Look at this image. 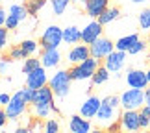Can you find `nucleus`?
I'll use <instances>...</instances> for the list:
<instances>
[{
  "mask_svg": "<svg viewBox=\"0 0 150 133\" xmlns=\"http://www.w3.org/2000/svg\"><path fill=\"white\" fill-rule=\"evenodd\" d=\"M54 91H52L50 85H43V87L35 89L33 92V100H32V106H33V115L37 118H47L50 111L52 113H59L54 103Z\"/></svg>",
  "mask_w": 150,
  "mask_h": 133,
  "instance_id": "1",
  "label": "nucleus"
},
{
  "mask_svg": "<svg viewBox=\"0 0 150 133\" xmlns=\"http://www.w3.org/2000/svg\"><path fill=\"white\" fill-rule=\"evenodd\" d=\"M33 92H35V89H32V87L26 85L24 89H19L11 96L9 103L6 106V113H8L9 120H17L19 117H22V115L26 113L28 106H30L32 100H33Z\"/></svg>",
  "mask_w": 150,
  "mask_h": 133,
  "instance_id": "2",
  "label": "nucleus"
},
{
  "mask_svg": "<svg viewBox=\"0 0 150 133\" xmlns=\"http://www.w3.org/2000/svg\"><path fill=\"white\" fill-rule=\"evenodd\" d=\"M119 107H120V96H106L100 103V109L96 113V122L104 128H108L111 122L120 118V113H119Z\"/></svg>",
  "mask_w": 150,
  "mask_h": 133,
  "instance_id": "3",
  "label": "nucleus"
},
{
  "mask_svg": "<svg viewBox=\"0 0 150 133\" xmlns=\"http://www.w3.org/2000/svg\"><path fill=\"white\" fill-rule=\"evenodd\" d=\"M100 67V59H96V57H87L85 61L78 63V65H72V68L69 72H71V78L76 80V82H83V80H91L93 78V74L96 72V68Z\"/></svg>",
  "mask_w": 150,
  "mask_h": 133,
  "instance_id": "4",
  "label": "nucleus"
},
{
  "mask_svg": "<svg viewBox=\"0 0 150 133\" xmlns=\"http://www.w3.org/2000/svg\"><path fill=\"white\" fill-rule=\"evenodd\" d=\"M71 82H72V78H71V72L69 70H57L48 82V85L52 87L56 96L65 98L69 94V91H71Z\"/></svg>",
  "mask_w": 150,
  "mask_h": 133,
  "instance_id": "5",
  "label": "nucleus"
},
{
  "mask_svg": "<svg viewBox=\"0 0 150 133\" xmlns=\"http://www.w3.org/2000/svg\"><path fill=\"white\" fill-rule=\"evenodd\" d=\"M145 106V89L130 87L120 94V107L122 109H141Z\"/></svg>",
  "mask_w": 150,
  "mask_h": 133,
  "instance_id": "6",
  "label": "nucleus"
},
{
  "mask_svg": "<svg viewBox=\"0 0 150 133\" xmlns=\"http://www.w3.org/2000/svg\"><path fill=\"white\" fill-rule=\"evenodd\" d=\"M61 43H63V30L59 26H56V24L48 26L47 30L43 32L41 41H39L41 48H57Z\"/></svg>",
  "mask_w": 150,
  "mask_h": 133,
  "instance_id": "7",
  "label": "nucleus"
},
{
  "mask_svg": "<svg viewBox=\"0 0 150 133\" xmlns=\"http://www.w3.org/2000/svg\"><path fill=\"white\" fill-rule=\"evenodd\" d=\"M119 120H120V128L126 129V131H137V129H141L139 109H122Z\"/></svg>",
  "mask_w": 150,
  "mask_h": 133,
  "instance_id": "8",
  "label": "nucleus"
},
{
  "mask_svg": "<svg viewBox=\"0 0 150 133\" xmlns=\"http://www.w3.org/2000/svg\"><path fill=\"white\" fill-rule=\"evenodd\" d=\"M89 48H91V56L93 57H96V59H104V57H108L115 50V43L111 41V39H108V37H98L95 43L89 44Z\"/></svg>",
  "mask_w": 150,
  "mask_h": 133,
  "instance_id": "9",
  "label": "nucleus"
},
{
  "mask_svg": "<svg viewBox=\"0 0 150 133\" xmlns=\"http://www.w3.org/2000/svg\"><path fill=\"white\" fill-rule=\"evenodd\" d=\"M126 54H128V52H124V50H117V48H115L108 57H104V65L108 67V70H109V72L117 74V72L122 70V67H124V63H126Z\"/></svg>",
  "mask_w": 150,
  "mask_h": 133,
  "instance_id": "10",
  "label": "nucleus"
},
{
  "mask_svg": "<svg viewBox=\"0 0 150 133\" xmlns=\"http://www.w3.org/2000/svg\"><path fill=\"white\" fill-rule=\"evenodd\" d=\"M126 83L135 89H146L150 85L148 74L141 68H130V70H126Z\"/></svg>",
  "mask_w": 150,
  "mask_h": 133,
  "instance_id": "11",
  "label": "nucleus"
},
{
  "mask_svg": "<svg viewBox=\"0 0 150 133\" xmlns=\"http://www.w3.org/2000/svg\"><path fill=\"white\" fill-rule=\"evenodd\" d=\"M104 33V24H100V20H91L89 24H85V28L82 30V43L85 44H91L95 43L98 37H102Z\"/></svg>",
  "mask_w": 150,
  "mask_h": 133,
  "instance_id": "12",
  "label": "nucleus"
},
{
  "mask_svg": "<svg viewBox=\"0 0 150 133\" xmlns=\"http://www.w3.org/2000/svg\"><path fill=\"white\" fill-rule=\"evenodd\" d=\"M47 83H48L47 67H43V65H39L35 70L26 74V85L32 87V89H39V87H43V85H47Z\"/></svg>",
  "mask_w": 150,
  "mask_h": 133,
  "instance_id": "13",
  "label": "nucleus"
},
{
  "mask_svg": "<svg viewBox=\"0 0 150 133\" xmlns=\"http://www.w3.org/2000/svg\"><path fill=\"white\" fill-rule=\"evenodd\" d=\"M87 57H91V48H89V44H72V48L69 50V54H67V59L69 63H72V65H78V63H82L85 61Z\"/></svg>",
  "mask_w": 150,
  "mask_h": 133,
  "instance_id": "14",
  "label": "nucleus"
},
{
  "mask_svg": "<svg viewBox=\"0 0 150 133\" xmlns=\"http://www.w3.org/2000/svg\"><path fill=\"white\" fill-rule=\"evenodd\" d=\"M100 103H102V100L98 96H89L87 100L80 106V115L85 117V118H95L96 113H98V109H100Z\"/></svg>",
  "mask_w": 150,
  "mask_h": 133,
  "instance_id": "15",
  "label": "nucleus"
},
{
  "mask_svg": "<svg viewBox=\"0 0 150 133\" xmlns=\"http://www.w3.org/2000/svg\"><path fill=\"white\" fill-rule=\"evenodd\" d=\"M85 13L91 19H98V17L109 8V0H85Z\"/></svg>",
  "mask_w": 150,
  "mask_h": 133,
  "instance_id": "16",
  "label": "nucleus"
},
{
  "mask_svg": "<svg viewBox=\"0 0 150 133\" xmlns=\"http://www.w3.org/2000/svg\"><path fill=\"white\" fill-rule=\"evenodd\" d=\"M41 65L43 67H47V68H54L59 65V61H61V54H59V50L57 48H43V54H41Z\"/></svg>",
  "mask_w": 150,
  "mask_h": 133,
  "instance_id": "17",
  "label": "nucleus"
},
{
  "mask_svg": "<svg viewBox=\"0 0 150 133\" xmlns=\"http://www.w3.org/2000/svg\"><path fill=\"white\" fill-rule=\"evenodd\" d=\"M91 128H93V126H91L89 118L82 117V115H74V117H71V120H69V129L72 133H89Z\"/></svg>",
  "mask_w": 150,
  "mask_h": 133,
  "instance_id": "18",
  "label": "nucleus"
},
{
  "mask_svg": "<svg viewBox=\"0 0 150 133\" xmlns=\"http://www.w3.org/2000/svg\"><path fill=\"white\" fill-rule=\"evenodd\" d=\"M63 43H67V44L82 43V30L78 26H67L63 30Z\"/></svg>",
  "mask_w": 150,
  "mask_h": 133,
  "instance_id": "19",
  "label": "nucleus"
},
{
  "mask_svg": "<svg viewBox=\"0 0 150 133\" xmlns=\"http://www.w3.org/2000/svg\"><path fill=\"white\" fill-rule=\"evenodd\" d=\"M120 17V9L119 8H108L104 13L98 17V20H100V24H104V26H108V24H111V22H115Z\"/></svg>",
  "mask_w": 150,
  "mask_h": 133,
  "instance_id": "20",
  "label": "nucleus"
},
{
  "mask_svg": "<svg viewBox=\"0 0 150 133\" xmlns=\"http://www.w3.org/2000/svg\"><path fill=\"white\" fill-rule=\"evenodd\" d=\"M135 41H139V35H137V33H130V35L120 37L119 41L115 43V48H117V50H124V52H128V50H130V46L134 44Z\"/></svg>",
  "mask_w": 150,
  "mask_h": 133,
  "instance_id": "21",
  "label": "nucleus"
},
{
  "mask_svg": "<svg viewBox=\"0 0 150 133\" xmlns=\"http://www.w3.org/2000/svg\"><path fill=\"white\" fill-rule=\"evenodd\" d=\"M109 72L108 70V67L106 65H100L98 68H96V72L93 74V78H91V82H93V85H102V83H106L108 80H109Z\"/></svg>",
  "mask_w": 150,
  "mask_h": 133,
  "instance_id": "22",
  "label": "nucleus"
},
{
  "mask_svg": "<svg viewBox=\"0 0 150 133\" xmlns=\"http://www.w3.org/2000/svg\"><path fill=\"white\" fill-rule=\"evenodd\" d=\"M47 2H50V0H26V9L30 15H37L39 11H41L45 6H47Z\"/></svg>",
  "mask_w": 150,
  "mask_h": 133,
  "instance_id": "23",
  "label": "nucleus"
},
{
  "mask_svg": "<svg viewBox=\"0 0 150 133\" xmlns=\"http://www.w3.org/2000/svg\"><path fill=\"white\" fill-rule=\"evenodd\" d=\"M137 22H139V28H141L143 32H148L150 30V8L141 11L139 17H137Z\"/></svg>",
  "mask_w": 150,
  "mask_h": 133,
  "instance_id": "24",
  "label": "nucleus"
},
{
  "mask_svg": "<svg viewBox=\"0 0 150 133\" xmlns=\"http://www.w3.org/2000/svg\"><path fill=\"white\" fill-rule=\"evenodd\" d=\"M21 46H22V50L26 52V56L30 57V56H35V54H37V52H39V46H41V44H37L35 41H32V39H26V41L21 43Z\"/></svg>",
  "mask_w": 150,
  "mask_h": 133,
  "instance_id": "25",
  "label": "nucleus"
},
{
  "mask_svg": "<svg viewBox=\"0 0 150 133\" xmlns=\"http://www.w3.org/2000/svg\"><path fill=\"white\" fill-rule=\"evenodd\" d=\"M139 117H141V129H148L150 128V106H143L139 109Z\"/></svg>",
  "mask_w": 150,
  "mask_h": 133,
  "instance_id": "26",
  "label": "nucleus"
},
{
  "mask_svg": "<svg viewBox=\"0 0 150 133\" xmlns=\"http://www.w3.org/2000/svg\"><path fill=\"white\" fill-rule=\"evenodd\" d=\"M41 65V59H37V57H26L24 63H22V72L28 74V72H32V70H35V68Z\"/></svg>",
  "mask_w": 150,
  "mask_h": 133,
  "instance_id": "27",
  "label": "nucleus"
},
{
  "mask_svg": "<svg viewBox=\"0 0 150 133\" xmlns=\"http://www.w3.org/2000/svg\"><path fill=\"white\" fill-rule=\"evenodd\" d=\"M9 13H13L15 17H19L21 22H24L26 17L30 15V13H28V9H26V6H21V4H13V6L9 8Z\"/></svg>",
  "mask_w": 150,
  "mask_h": 133,
  "instance_id": "28",
  "label": "nucleus"
},
{
  "mask_svg": "<svg viewBox=\"0 0 150 133\" xmlns=\"http://www.w3.org/2000/svg\"><path fill=\"white\" fill-rule=\"evenodd\" d=\"M69 2H71V0H50L54 15H63L65 13V9L69 8Z\"/></svg>",
  "mask_w": 150,
  "mask_h": 133,
  "instance_id": "29",
  "label": "nucleus"
},
{
  "mask_svg": "<svg viewBox=\"0 0 150 133\" xmlns=\"http://www.w3.org/2000/svg\"><path fill=\"white\" fill-rule=\"evenodd\" d=\"M146 44H148V43H145V41H141V39H139V41H135L134 44L130 46L128 54H130V56H137V54H141V52H145Z\"/></svg>",
  "mask_w": 150,
  "mask_h": 133,
  "instance_id": "30",
  "label": "nucleus"
},
{
  "mask_svg": "<svg viewBox=\"0 0 150 133\" xmlns=\"http://www.w3.org/2000/svg\"><path fill=\"white\" fill-rule=\"evenodd\" d=\"M9 57L15 61V59H26L28 56H26V52L22 50V46L19 44V46H13V48L9 50Z\"/></svg>",
  "mask_w": 150,
  "mask_h": 133,
  "instance_id": "31",
  "label": "nucleus"
},
{
  "mask_svg": "<svg viewBox=\"0 0 150 133\" xmlns=\"http://www.w3.org/2000/svg\"><path fill=\"white\" fill-rule=\"evenodd\" d=\"M43 129L47 131V133H57V131H59V124H57L56 118H47V122H45Z\"/></svg>",
  "mask_w": 150,
  "mask_h": 133,
  "instance_id": "32",
  "label": "nucleus"
},
{
  "mask_svg": "<svg viewBox=\"0 0 150 133\" xmlns=\"http://www.w3.org/2000/svg\"><path fill=\"white\" fill-rule=\"evenodd\" d=\"M8 41H9V28L0 26V50H4L8 46Z\"/></svg>",
  "mask_w": 150,
  "mask_h": 133,
  "instance_id": "33",
  "label": "nucleus"
},
{
  "mask_svg": "<svg viewBox=\"0 0 150 133\" xmlns=\"http://www.w3.org/2000/svg\"><path fill=\"white\" fill-rule=\"evenodd\" d=\"M19 24H21V19L8 11V19H6V28H9V30H15V28L19 26Z\"/></svg>",
  "mask_w": 150,
  "mask_h": 133,
  "instance_id": "34",
  "label": "nucleus"
},
{
  "mask_svg": "<svg viewBox=\"0 0 150 133\" xmlns=\"http://www.w3.org/2000/svg\"><path fill=\"white\" fill-rule=\"evenodd\" d=\"M11 57H8V56H4V57H0V74H6L9 70V67H11Z\"/></svg>",
  "mask_w": 150,
  "mask_h": 133,
  "instance_id": "35",
  "label": "nucleus"
},
{
  "mask_svg": "<svg viewBox=\"0 0 150 133\" xmlns=\"http://www.w3.org/2000/svg\"><path fill=\"white\" fill-rule=\"evenodd\" d=\"M8 120H9V118H8V113H6V109H4V111L0 109V129L6 126V122H8Z\"/></svg>",
  "mask_w": 150,
  "mask_h": 133,
  "instance_id": "36",
  "label": "nucleus"
},
{
  "mask_svg": "<svg viewBox=\"0 0 150 133\" xmlns=\"http://www.w3.org/2000/svg\"><path fill=\"white\" fill-rule=\"evenodd\" d=\"M106 129H108V131H119V129H122V128H120V120H115V122H111Z\"/></svg>",
  "mask_w": 150,
  "mask_h": 133,
  "instance_id": "37",
  "label": "nucleus"
},
{
  "mask_svg": "<svg viewBox=\"0 0 150 133\" xmlns=\"http://www.w3.org/2000/svg\"><path fill=\"white\" fill-rule=\"evenodd\" d=\"M6 19H8V11L0 6V26H6Z\"/></svg>",
  "mask_w": 150,
  "mask_h": 133,
  "instance_id": "38",
  "label": "nucleus"
},
{
  "mask_svg": "<svg viewBox=\"0 0 150 133\" xmlns=\"http://www.w3.org/2000/svg\"><path fill=\"white\" fill-rule=\"evenodd\" d=\"M9 100H11V96L8 94V92H2V94H0V103H2V106L6 107L9 103Z\"/></svg>",
  "mask_w": 150,
  "mask_h": 133,
  "instance_id": "39",
  "label": "nucleus"
},
{
  "mask_svg": "<svg viewBox=\"0 0 150 133\" xmlns=\"http://www.w3.org/2000/svg\"><path fill=\"white\" fill-rule=\"evenodd\" d=\"M145 103H146V106H150V85L145 89Z\"/></svg>",
  "mask_w": 150,
  "mask_h": 133,
  "instance_id": "40",
  "label": "nucleus"
},
{
  "mask_svg": "<svg viewBox=\"0 0 150 133\" xmlns=\"http://www.w3.org/2000/svg\"><path fill=\"white\" fill-rule=\"evenodd\" d=\"M134 4H143V2H146V0H132Z\"/></svg>",
  "mask_w": 150,
  "mask_h": 133,
  "instance_id": "41",
  "label": "nucleus"
},
{
  "mask_svg": "<svg viewBox=\"0 0 150 133\" xmlns=\"http://www.w3.org/2000/svg\"><path fill=\"white\" fill-rule=\"evenodd\" d=\"M146 74H148V82H150V68H148V70H146Z\"/></svg>",
  "mask_w": 150,
  "mask_h": 133,
  "instance_id": "42",
  "label": "nucleus"
},
{
  "mask_svg": "<svg viewBox=\"0 0 150 133\" xmlns=\"http://www.w3.org/2000/svg\"><path fill=\"white\" fill-rule=\"evenodd\" d=\"M72 2H82V0H72Z\"/></svg>",
  "mask_w": 150,
  "mask_h": 133,
  "instance_id": "43",
  "label": "nucleus"
},
{
  "mask_svg": "<svg viewBox=\"0 0 150 133\" xmlns=\"http://www.w3.org/2000/svg\"><path fill=\"white\" fill-rule=\"evenodd\" d=\"M148 46H150V37H148Z\"/></svg>",
  "mask_w": 150,
  "mask_h": 133,
  "instance_id": "44",
  "label": "nucleus"
},
{
  "mask_svg": "<svg viewBox=\"0 0 150 133\" xmlns=\"http://www.w3.org/2000/svg\"><path fill=\"white\" fill-rule=\"evenodd\" d=\"M82 2H85V0H82Z\"/></svg>",
  "mask_w": 150,
  "mask_h": 133,
  "instance_id": "45",
  "label": "nucleus"
},
{
  "mask_svg": "<svg viewBox=\"0 0 150 133\" xmlns=\"http://www.w3.org/2000/svg\"><path fill=\"white\" fill-rule=\"evenodd\" d=\"M0 2H2V0H0Z\"/></svg>",
  "mask_w": 150,
  "mask_h": 133,
  "instance_id": "46",
  "label": "nucleus"
}]
</instances>
